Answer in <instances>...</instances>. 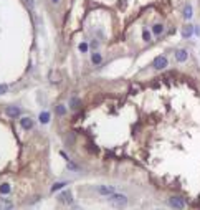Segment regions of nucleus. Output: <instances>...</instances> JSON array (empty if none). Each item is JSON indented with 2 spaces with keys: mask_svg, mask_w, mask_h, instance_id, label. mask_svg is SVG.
<instances>
[{
  "mask_svg": "<svg viewBox=\"0 0 200 210\" xmlns=\"http://www.w3.org/2000/svg\"><path fill=\"white\" fill-rule=\"evenodd\" d=\"M7 91H8L7 84H0V94H3V93H7Z\"/></svg>",
  "mask_w": 200,
  "mask_h": 210,
  "instance_id": "20",
  "label": "nucleus"
},
{
  "mask_svg": "<svg viewBox=\"0 0 200 210\" xmlns=\"http://www.w3.org/2000/svg\"><path fill=\"white\" fill-rule=\"evenodd\" d=\"M91 61H93V65H101L103 56L99 55V53H93V56H91Z\"/></svg>",
  "mask_w": 200,
  "mask_h": 210,
  "instance_id": "13",
  "label": "nucleus"
},
{
  "mask_svg": "<svg viewBox=\"0 0 200 210\" xmlns=\"http://www.w3.org/2000/svg\"><path fill=\"white\" fill-rule=\"evenodd\" d=\"M151 38H152V32H149L147 28H144V30H142V40H144V41H151Z\"/></svg>",
  "mask_w": 200,
  "mask_h": 210,
  "instance_id": "14",
  "label": "nucleus"
},
{
  "mask_svg": "<svg viewBox=\"0 0 200 210\" xmlns=\"http://www.w3.org/2000/svg\"><path fill=\"white\" fill-rule=\"evenodd\" d=\"M20 126L23 127V129H32V127H33V121L30 118H23L20 121Z\"/></svg>",
  "mask_w": 200,
  "mask_h": 210,
  "instance_id": "12",
  "label": "nucleus"
},
{
  "mask_svg": "<svg viewBox=\"0 0 200 210\" xmlns=\"http://www.w3.org/2000/svg\"><path fill=\"white\" fill-rule=\"evenodd\" d=\"M189 58V51L185 48H179L177 51H175V60L179 61V63H184V61H187Z\"/></svg>",
  "mask_w": 200,
  "mask_h": 210,
  "instance_id": "5",
  "label": "nucleus"
},
{
  "mask_svg": "<svg viewBox=\"0 0 200 210\" xmlns=\"http://www.w3.org/2000/svg\"><path fill=\"white\" fill-rule=\"evenodd\" d=\"M10 192V184H2L0 185V194H8Z\"/></svg>",
  "mask_w": 200,
  "mask_h": 210,
  "instance_id": "16",
  "label": "nucleus"
},
{
  "mask_svg": "<svg viewBox=\"0 0 200 210\" xmlns=\"http://www.w3.org/2000/svg\"><path fill=\"white\" fill-rule=\"evenodd\" d=\"M78 106H79V99L78 98H73V99H71V103H70V108L71 109H76Z\"/></svg>",
  "mask_w": 200,
  "mask_h": 210,
  "instance_id": "17",
  "label": "nucleus"
},
{
  "mask_svg": "<svg viewBox=\"0 0 200 210\" xmlns=\"http://www.w3.org/2000/svg\"><path fill=\"white\" fill-rule=\"evenodd\" d=\"M79 51H83V53H84V51H88V45L81 43V45H79Z\"/></svg>",
  "mask_w": 200,
  "mask_h": 210,
  "instance_id": "21",
  "label": "nucleus"
},
{
  "mask_svg": "<svg viewBox=\"0 0 200 210\" xmlns=\"http://www.w3.org/2000/svg\"><path fill=\"white\" fill-rule=\"evenodd\" d=\"M48 121H50V113H41V114H40V122L46 124Z\"/></svg>",
  "mask_w": 200,
  "mask_h": 210,
  "instance_id": "15",
  "label": "nucleus"
},
{
  "mask_svg": "<svg viewBox=\"0 0 200 210\" xmlns=\"http://www.w3.org/2000/svg\"><path fill=\"white\" fill-rule=\"evenodd\" d=\"M0 210H13V202L10 200H0Z\"/></svg>",
  "mask_w": 200,
  "mask_h": 210,
  "instance_id": "11",
  "label": "nucleus"
},
{
  "mask_svg": "<svg viewBox=\"0 0 200 210\" xmlns=\"http://www.w3.org/2000/svg\"><path fill=\"white\" fill-rule=\"evenodd\" d=\"M182 15H184L185 20H190V18H192V15H194V8H192V5H190V3H187V5L184 7Z\"/></svg>",
  "mask_w": 200,
  "mask_h": 210,
  "instance_id": "8",
  "label": "nucleus"
},
{
  "mask_svg": "<svg viewBox=\"0 0 200 210\" xmlns=\"http://www.w3.org/2000/svg\"><path fill=\"white\" fill-rule=\"evenodd\" d=\"M194 33H195V27H192V25H185L182 28V36L184 38H190Z\"/></svg>",
  "mask_w": 200,
  "mask_h": 210,
  "instance_id": "7",
  "label": "nucleus"
},
{
  "mask_svg": "<svg viewBox=\"0 0 200 210\" xmlns=\"http://www.w3.org/2000/svg\"><path fill=\"white\" fill-rule=\"evenodd\" d=\"M96 190L101 195H113V194H116V189L113 187V185H99V187H96Z\"/></svg>",
  "mask_w": 200,
  "mask_h": 210,
  "instance_id": "4",
  "label": "nucleus"
},
{
  "mask_svg": "<svg viewBox=\"0 0 200 210\" xmlns=\"http://www.w3.org/2000/svg\"><path fill=\"white\" fill-rule=\"evenodd\" d=\"M58 200H60V202H63V204H70L71 200H73V195H71L70 190H65L63 194L58 195Z\"/></svg>",
  "mask_w": 200,
  "mask_h": 210,
  "instance_id": "6",
  "label": "nucleus"
},
{
  "mask_svg": "<svg viewBox=\"0 0 200 210\" xmlns=\"http://www.w3.org/2000/svg\"><path fill=\"white\" fill-rule=\"evenodd\" d=\"M169 204L172 205L174 208H177V210L185 208V202H184V199H180V197H170L169 199Z\"/></svg>",
  "mask_w": 200,
  "mask_h": 210,
  "instance_id": "3",
  "label": "nucleus"
},
{
  "mask_svg": "<svg viewBox=\"0 0 200 210\" xmlns=\"http://www.w3.org/2000/svg\"><path fill=\"white\" fill-rule=\"evenodd\" d=\"M162 33H164V25L162 23H154V25H152V35L159 36V35H162Z\"/></svg>",
  "mask_w": 200,
  "mask_h": 210,
  "instance_id": "10",
  "label": "nucleus"
},
{
  "mask_svg": "<svg viewBox=\"0 0 200 210\" xmlns=\"http://www.w3.org/2000/svg\"><path fill=\"white\" fill-rule=\"evenodd\" d=\"M56 113H58L60 116H63V114L66 113V109H65V106H56Z\"/></svg>",
  "mask_w": 200,
  "mask_h": 210,
  "instance_id": "19",
  "label": "nucleus"
},
{
  "mask_svg": "<svg viewBox=\"0 0 200 210\" xmlns=\"http://www.w3.org/2000/svg\"><path fill=\"white\" fill-rule=\"evenodd\" d=\"M167 65H169V60L164 55L155 56V60L152 61V68L154 70H164V68H167Z\"/></svg>",
  "mask_w": 200,
  "mask_h": 210,
  "instance_id": "2",
  "label": "nucleus"
},
{
  "mask_svg": "<svg viewBox=\"0 0 200 210\" xmlns=\"http://www.w3.org/2000/svg\"><path fill=\"white\" fill-rule=\"evenodd\" d=\"M108 200H109V205L114 207V208H117V210L126 208L127 204H129L127 197H126V195H122V194H113V195H109V197H108Z\"/></svg>",
  "mask_w": 200,
  "mask_h": 210,
  "instance_id": "1",
  "label": "nucleus"
},
{
  "mask_svg": "<svg viewBox=\"0 0 200 210\" xmlns=\"http://www.w3.org/2000/svg\"><path fill=\"white\" fill-rule=\"evenodd\" d=\"M51 2H53V3H58V2H60V0H51Z\"/></svg>",
  "mask_w": 200,
  "mask_h": 210,
  "instance_id": "22",
  "label": "nucleus"
},
{
  "mask_svg": "<svg viewBox=\"0 0 200 210\" xmlns=\"http://www.w3.org/2000/svg\"><path fill=\"white\" fill-rule=\"evenodd\" d=\"M5 114H7V116H10V118H17V116H20V109L15 108V106H8L5 109Z\"/></svg>",
  "mask_w": 200,
  "mask_h": 210,
  "instance_id": "9",
  "label": "nucleus"
},
{
  "mask_svg": "<svg viewBox=\"0 0 200 210\" xmlns=\"http://www.w3.org/2000/svg\"><path fill=\"white\" fill-rule=\"evenodd\" d=\"M66 182H58V184H55L53 187H51V192H56V190H60L61 187H65Z\"/></svg>",
  "mask_w": 200,
  "mask_h": 210,
  "instance_id": "18",
  "label": "nucleus"
}]
</instances>
